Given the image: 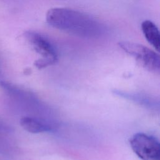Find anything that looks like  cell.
Returning <instances> with one entry per match:
<instances>
[{
  "label": "cell",
  "mask_w": 160,
  "mask_h": 160,
  "mask_svg": "<svg viewBox=\"0 0 160 160\" xmlns=\"http://www.w3.org/2000/svg\"><path fill=\"white\" fill-rule=\"evenodd\" d=\"M46 19L49 25L56 29L84 38H99L106 32V28L101 22L72 9L51 8L47 12Z\"/></svg>",
  "instance_id": "obj_1"
},
{
  "label": "cell",
  "mask_w": 160,
  "mask_h": 160,
  "mask_svg": "<svg viewBox=\"0 0 160 160\" xmlns=\"http://www.w3.org/2000/svg\"><path fill=\"white\" fill-rule=\"evenodd\" d=\"M9 131V128L6 123L0 118V132L5 133Z\"/></svg>",
  "instance_id": "obj_7"
},
{
  "label": "cell",
  "mask_w": 160,
  "mask_h": 160,
  "mask_svg": "<svg viewBox=\"0 0 160 160\" xmlns=\"http://www.w3.org/2000/svg\"><path fill=\"white\" fill-rule=\"evenodd\" d=\"M134 152L142 160H158L160 156L159 141L154 136L139 132L129 140Z\"/></svg>",
  "instance_id": "obj_4"
},
{
  "label": "cell",
  "mask_w": 160,
  "mask_h": 160,
  "mask_svg": "<svg viewBox=\"0 0 160 160\" xmlns=\"http://www.w3.org/2000/svg\"><path fill=\"white\" fill-rule=\"evenodd\" d=\"M141 29L148 42L157 51L160 48V34L158 27L149 20L144 21L141 24Z\"/></svg>",
  "instance_id": "obj_5"
},
{
  "label": "cell",
  "mask_w": 160,
  "mask_h": 160,
  "mask_svg": "<svg viewBox=\"0 0 160 160\" xmlns=\"http://www.w3.org/2000/svg\"><path fill=\"white\" fill-rule=\"evenodd\" d=\"M118 45L126 53L132 56L143 68L151 72L159 70L160 58L155 51L142 44L130 41H121Z\"/></svg>",
  "instance_id": "obj_3"
},
{
  "label": "cell",
  "mask_w": 160,
  "mask_h": 160,
  "mask_svg": "<svg viewBox=\"0 0 160 160\" xmlns=\"http://www.w3.org/2000/svg\"><path fill=\"white\" fill-rule=\"evenodd\" d=\"M19 122L24 129L31 133L48 132L51 130V128L48 124L44 123L40 119L33 117H22Z\"/></svg>",
  "instance_id": "obj_6"
},
{
  "label": "cell",
  "mask_w": 160,
  "mask_h": 160,
  "mask_svg": "<svg viewBox=\"0 0 160 160\" xmlns=\"http://www.w3.org/2000/svg\"><path fill=\"white\" fill-rule=\"evenodd\" d=\"M24 37L41 58L34 62V66L42 69L54 64L58 60L56 50L51 42L43 35L32 31L24 33Z\"/></svg>",
  "instance_id": "obj_2"
}]
</instances>
